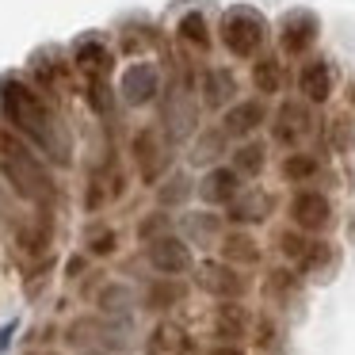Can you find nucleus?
<instances>
[{"instance_id": "20e7f679", "label": "nucleus", "mask_w": 355, "mask_h": 355, "mask_svg": "<svg viewBox=\"0 0 355 355\" xmlns=\"http://www.w3.org/2000/svg\"><path fill=\"white\" fill-rule=\"evenodd\" d=\"M271 24L263 12L248 8V4H233L218 19V42L233 62H256L260 54H268Z\"/></svg>"}, {"instance_id": "c03bdc74", "label": "nucleus", "mask_w": 355, "mask_h": 355, "mask_svg": "<svg viewBox=\"0 0 355 355\" xmlns=\"http://www.w3.org/2000/svg\"><path fill=\"white\" fill-rule=\"evenodd\" d=\"M16 332H19V317H12V321H4V324H0V355H4V352L12 347Z\"/></svg>"}, {"instance_id": "7c9ffc66", "label": "nucleus", "mask_w": 355, "mask_h": 355, "mask_svg": "<svg viewBox=\"0 0 355 355\" xmlns=\"http://www.w3.org/2000/svg\"><path fill=\"white\" fill-rule=\"evenodd\" d=\"M69 69H73V62H65L58 50H42V54L31 58V85L39 88L42 96L62 92V85H65V77H69Z\"/></svg>"}, {"instance_id": "2eb2a0df", "label": "nucleus", "mask_w": 355, "mask_h": 355, "mask_svg": "<svg viewBox=\"0 0 355 355\" xmlns=\"http://www.w3.org/2000/svg\"><path fill=\"white\" fill-rule=\"evenodd\" d=\"M225 214V225L230 230H256V225H268L271 218L279 214V195L271 187H245L230 207L222 210Z\"/></svg>"}, {"instance_id": "4c0bfd02", "label": "nucleus", "mask_w": 355, "mask_h": 355, "mask_svg": "<svg viewBox=\"0 0 355 355\" xmlns=\"http://www.w3.org/2000/svg\"><path fill=\"white\" fill-rule=\"evenodd\" d=\"M283 340H286V329H283V321H279V313H271V309L256 313V324H252V344H256V352L275 355V352H283Z\"/></svg>"}, {"instance_id": "7ed1b4c3", "label": "nucleus", "mask_w": 355, "mask_h": 355, "mask_svg": "<svg viewBox=\"0 0 355 355\" xmlns=\"http://www.w3.org/2000/svg\"><path fill=\"white\" fill-rule=\"evenodd\" d=\"M138 321H111L96 313H77L62 324V344L73 352H107V355H130L138 347Z\"/></svg>"}, {"instance_id": "5701e85b", "label": "nucleus", "mask_w": 355, "mask_h": 355, "mask_svg": "<svg viewBox=\"0 0 355 355\" xmlns=\"http://www.w3.org/2000/svg\"><path fill=\"white\" fill-rule=\"evenodd\" d=\"M230 153H233V138L222 130V123H210V126H202V130L191 138V146H187V164L207 172V168L225 164Z\"/></svg>"}, {"instance_id": "a878e982", "label": "nucleus", "mask_w": 355, "mask_h": 355, "mask_svg": "<svg viewBox=\"0 0 355 355\" xmlns=\"http://www.w3.org/2000/svg\"><path fill=\"white\" fill-rule=\"evenodd\" d=\"M73 69L85 80H111V69H115V50L103 39H77L73 42Z\"/></svg>"}, {"instance_id": "0eeeda50", "label": "nucleus", "mask_w": 355, "mask_h": 355, "mask_svg": "<svg viewBox=\"0 0 355 355\" xmlns=\"http://www.w3.org/2000/svg\"><path fill=\"white\" fill-rule=\"evenodd\" d=\"M286 225L309 233V237H324V233L336 225L332 195L321 191V187H298V191L286 199Z\"/></svg>"}, {"instance_id": "58836bf2", "label": "nucleus", "mask_w": 355, "mask_h": 355, "mask_svg": "<svg viewBox=\"0 0 355 355\" xmlns=\"http://www.w3.org/2000/svg\"><path fill=\"white\" fill-rule=\"evenodd\" d=\"M168 233H176V214H172V210H161V207L146 210V214L138 218V225H134V237H138L141 248L157 237H168Z\"/></svg>"}, {"instance_id": "4be33fe9", "label": "nucleus", "mask_w": 355, "mask_h": 355, "mask_svg": "<svg viewBox=\"0 0 355 355\" xmlns=\"http://www.w3.org/2000/svg\"><path fill=\"white\" fill-rule=\"evenodd\" d=\"M92 309L111 321H138V286L130 279H103V286L92 294Z\"/></svg>"}, {"instance_id": "a211bd4d", "label": "nucleus", "mask_w": 355, "mask_h": 355, "mask_svg": "<svg viewBox=\"0 0 355 355\" xmlns=\"http://www.w3.org/2000/svg\"><path fill=\"white\" fill-rule=\"evenodd\" d=\"M294 85H298V100H306L309 107H324V103L332 100V92H336V62L332 58H306V62L298 65V77H294Z\"/></svg>"}, {"instance_id": "393cba45", "label": "nucleus", "mask_w": 355, "mask_h": 355, "mask_svg": "<svg viewBox=\"0 0 355 355\" xmlns=\"http://www.w3.org/2000/svg\"><path fill=\"white\" fill-rule=\"evenodd\" d=\"M302 286H306V279L291 263H275V268L263 271L260 291H263V302L271 306V313H283V309H291L302 298Z\"/></svg>"}, {"instance_id": "ea45409f", "label": "nucleus", "mask_w": 355, "mask_h": 355, "mask_svg": "<svg viewBox=\"0 0 355 355\" xmlns=\"http://www.w3.org/2000/svg\"><path fill=\"white\" fill-rule=\"evenodd\" d=\"M85 103L96 119H115V103H119V88H111V80H85Z\"/></svg>"}, {"instance_id": "de8ad7c7", "label": "nucleus", "mask_w": 355, "mask_h": 355, "mask_svg": "<svg viewBox=\"0 0 355 355\" xmlns=\"http://www.w3.org/2000/svg\"><path fill=\"white\" fill-rule=\"evenodd\" d=\"M39 355H62L58 347H39Z\"/></svg>"}, {"instance_id": "dca6fc26", "label": "nucleus", "mask_w": 355, "mask_h": 355, "mask_svg": "<svg viewBox=\"0 0 355 355\" xmlns=\"http://www.w3.org/2000/svg\"><path fill=\"white\" fill-rule=\"evenodd\" d=\"M115 88L126 107H153L164 92V69L157 62H130Z\"/></svg>"}, {"instance_id": "6e6552de", "label": "nucleus", "mask_w": 355, "mask_h": 355, "mask_svg": "<svg viewBox=\"0 0 355 355\" xmlns=\"http://www.w3.org/2000/svg\"><path fill=\"white\" fill-rule=\"evenodd\" d=\"M123 195H126V172H123V164L115 161V149H107V153L88 168L80 207H85V214H103V210H107L111 202H119Z\"/></svg>"}, {"instance_id": "473e14b6", "label": "nucleus", "mask_w": 355, "mask_h": 355, "mask_svg": "<svg viewBox=\"0 0 355 355\" xmlns=\"http://www.w3.org/2000/svg\"><path fill=\"white\" fill-rule=\"evenodd\" d=\"M176 39L184 42L191 54H202L207 58L210 54V46H214V31H210V19L202 16L199 8H191V12H184V16L176 19Z\"/></svg>"}, {"instance_id": "39448f33", "label": "nucleus", "mask_w": 355, "mask_h": 355, "mask_svg": "<svg viewBox=\"0 0 355 355\" xmlns=\"http://www.w3.org/2000/svg\"><path fill=\"white\" fill-rule=\"evenodd\" d=\"M126 153H130V164H134V172H138L141 187H157L172 172V164H176V146L157 130V123L134 130Z\"/></svg>"}, {"instance_id": "f257e3e1", "label": "nucleus", "mask_w": 355, "mask_h": 355, "mask_svg": "<svg viewBox=\"0 0 355 355\" xmlns=\"http://www.w3.org/2000/svg\"><path fill=\"white\" fill-rule=\"evenodd\" d=\"M0 119H4V130L19 134L31 149H39L50 168H73L77 141H73L69 123L19 73H4L0 77Z\"/></svg>"}, {"instance_id": "b1692460", "label": "nucleus", "mask_w": 355, "mask_h": 355, "mask_svg": "<svg viewBox=\"0 0 355 355\" xmlns=\"http://www.w3.org/2000/svg\"><path fill=\"white\" fill-rule=\"evenodd\" d=\"M241 191H245V180H241L230 164H218V168H207L199 176V191H195V199H199L202 207H210V210H225Z\"/></svg>"}, {"instance_id": "c9c22d12", "label": "nucleus", "mask_w": 355, "mask_h": 355, "mask_svg": "<svg viewBox=\"0 0 355 355\" xmlns=\"http://www.w3.org/2000/svg\"><path fill=\"white\" fill-rule=\"evenodd\" d=\"M336 263H340L336 245H332L329 237H313V241H309V248H306V256H302V263L294 271H298L302 279H324Z\"/></svg>"}, {"instance_id": "f03ea898", "label": "nucleus", "mask_w": 355, "mask_h": 355, "mask_svg": "<svg viewBox=\"0 0 355 355\" xmlns=\"http://www.w3.org/2000/svg\"><path fill=\"white\" fill-rule=\"evenodd\" d=\"M0 180L12 199L31 210H54L58 202V176L39 149H31L19 134L0 130Z\"/></svg>"}, {"instance_id": "f3484780", "label": "nucleus", "mask_w": 355, "mask_h": 355, "mask_svg": "<svg viewBox=\"0 0 355 355\" xmlns=\"http://www.w3.org/2000/svg\"><path fill=\"white\" fill-rule=\"evenodd\" d=\"M237 100H241V77L233 73V65H202L199 69V103H202V111L225 115Z\"/></svg>"}, {"instance_id": "2f4dec72", "label": "nucleus", "mask_w": 355, "mask_h": 355, "mask_svg": "<svg viewBox=\"0 0 355 355\" xmlns=\"http://www.w3.org/2000/svg\"><path fill=\"white\" fill-rule=\"evenodd\" d=\"M286 58L283 54H260L252 62V73H248V80H252V92L260 96V100H275L279 92H283L286 85Z\"/></svg>"}, {"instance_id": "a19ab883", "label": "nucleus", "mask_w": 355, "mask_h": 355, "mask_svg": "<svg viewBox=\"0 0 355 355\" xmlns=\"http://www.w3.org/2000/svg\"><path fill=\"white\" fill-rule=\"evenodd\" d=\"M309 233H302V230H294V225H283V230L271 237V245H275V252H279V260L283 263H291V268H298L302 263V256H306V248H309Z\"/></svg>"}, {"instance_id": "8fccbe9b", "label": "nucleus", "mask_w": 355, "mask_h": 355, "mask_svg": "<svg viewBox=\"0 0 355 355\" xmlns=\"http://www.w3.org/2000/svg\"><path fill=\"white\" fill-rule=\"evenodd\" d=\"M24 355H39V347H31V352H24Z\"/></svg>"}, {"instance_id": "79ce46f5", "label": "nucleus", "mask_w": 355, "mask_h": 355, "mask_svg": "<svg viewBox=\"0 0 355 355\" xmlns=\"http://www.w3.org/2000/svg\"><path fill=\"white\" fill-rule=\"evenodd\" d=\"M92 256L88 252H73L69 260H65V268H62V275H65V283H80L85 275H92Z\"/></svg>"}, {"instance_id": "f704fd0d", "label": "nucleus", "mask_w": 355, "mask_h": 355, "mask_svg": "<svg viewBox=\"0 0 355 355\" xmlns=\"http://www.w3.org/2000/svg\"><path fill=\"white\" fill-rule=\"evenodd\" d=\"M164 42V35L157 31L153 24H126L119 31V54L123 58H134V62H146L149 50H157Z\"/></svg>"}, {"instance_id": "49530a36", "label": "nucleus", "mask_w": 355, "mask_h": 355, "mask_svg": "<svg viewBox=\"0 0 355 355\" xmlns=\"http://www.w3.org/2000/svg\"><path fill=\"white\" fill-rule=\"evenodd\" d=\"M347 107H352V111H355V77H352V80H347Z\"/></svg>"}, {"instance_id": "ddd939ff", "label": "nucleus", "mask_w": 355, "mask_h": 355, "mask_svg": "<svg viewBox=\"0 0 355 355\" xmlns=\"http://www.w3.org/2000/svg\"><path fill=\"white\" fill-rule=\"evenodd\" d=\"M225 214L210 207H187L184 214H176V233L195 248V252H218L225 237Z\"/></svg>"}, {"instance_id": "72a5a7b5", "label": "nucleus", "mask_w": 355, "mask_h": 355, "mask_svg": "<svg viewBox=\"0 0 355 355\" xmlns=\"http://www.w3.org/2000/svg\"><path fill=\"white\" fill-rule=\"evenodd\" d=\"M317 134H321V157H347L355 149V115H332Z\"/></svg>"}, {"instance_id": "c85d7f7f", "label": "nucleus", "mask_w": 355, "mask_h": 355, "mask_svg": "<svg viewBox=\"0 0 355 355\" xmlns=\"http://www.w3.org/2000/svg\"><path fill=\"white\" fill-rule=\"evenodd\" d=\"M279 176L283 184H291L294 191L298 187H313V180L324 176V157L321 153H309V149H294L279 161Z\"/></svg>"}, {"instance_id": "9b49d317", "label": "nucleus", "mask_w": 355, "mask_h": 355, "mask_svg": "<svg viewBox=\"0 0 355 355\" xmlns=\"http://www.w3.org/2000/svg\"><path fill=\"white\" fill-rule=\"evenodd\" d=\"M141 263H146L153 275L184 279V275H191V271H195L199 256H195V248L187 245L180 233H168V237H157V241H149V245L141 248Z\"/></svg>"}, {"instance_id": "09e8293b", "label": "nucleus", "mask_w": 355, "mask_h": 355, "mask_svg": "<svg viewBox=\"0 0 355 355\" xmlns=\"http://www.w3.org/2000/svg\"><path fill=\"white\" fill-rule=\"evenodd\" d=\"M77 355H107V352H77Z\"/></svg>"}, {"instance_id": "423d86ee", "label": "nucleus", "mask_w": 355, "mask_h": 355, "mask_svg": "<svg viewBox=\"0 0 355 355\" xmlns=\"http://www.w3.org/2000/svg\"><path fill=\"white\" fill-rule=\"evenodd\" d=\"M191 286L202 291L207 298H214V302H245L256 283H252L248 271L233 268V263L218 260V256H202L191 271Z\"/></svg>"}, {"instance_id": "412c9836", "label": "nucleus", "mask_w": 355, "mask_h": 355, "mask_svg": "<svg viewBox=\"0 0 355 355\" xmlns=\"http://www.w3.org/2000/svg\"><path fill=\"white\" fill-rule=\"evenodd\" d=\"M195 336L176 321V317H161L146 329L141 336V355H195Z\"/></svg>"}, {"instance_id": "cd10ccee", "label": "nucleus", "mask_w": 355, "mask_h": 355, "mask_svg": "<svg viewBox=\"0 0 355 355\" xmlns=\"http://www.w3.org/2000/svg\"><path fill=\"white\" fill-rule=\"evenodd\" d=\"M195 191H199V180H195L187 168H172L168 176L153 187V199H157V207H161V210H172V214L180 210V214H184L187 202L195 199Z\"/></svg>"}, {"instance_id": "37998d69", "label": "nucleus", "mask_w": 355, "mask_h": 355, "mask_svg": "<svg viewBox=\"0 0 355 355\" xmlns=\"http://www.w3.org/2000/svg\"><path fill=\"white\" fill-rule=\"evenodd\" d=\"M19 222V214H16V199H12V191L4 187V180H0V230H8L12 233V225Z\"/></svg>"}, {"instance_id": "bb28decb", "label": "nucleus", "mask_w": 355, "mask_h": 355, "mask_svg": "<svg viewBox=\"0 0 355 355\" xmlns=\"http://www.w3.org/2000/svg\"><path fill=\"white\" fill-rule=\"evenodd\" d=\"M214 256L233 263V268H241V271H256L263 263V245L252 230H225V237H222Z\"/></svg>"}, {"instance_id": "e433bc0d", "label": "nucleus", "mask_w": 355, "mask_h": 355, "mask_svg": "<svg viewBox=\"0 0 355 355\" xmlns=\"http://www.w3.org/2000/svg\"><path fill=\"white\" fill-rule=\"evenodd\" d=\"M119 245H123V237H119V230L111 222H88L85 225V248H80V252H88L92 260H111V256H119Z\"/></svg>"}, {"instance_id": "6ab92c4d", "label": "nucleus", "mask_w": 355, "mask_h": 355, "mask_svg": "<svg viewBox=\"0 0 355 355\" xmlns=\"http://www.w3.org/2000/svg\"><path fill=\"white\" fill-rule=\"evenodd\" d=\"M222 130L233 138V146L237 141H248V138H256V134L263 130V126L271 123V103L268 100H260V96H245V100H237L230 111H225L222 119Z\"/></svg>"}, {"instance_id": "f8f14e48", "label": "nucleus", "mask_w": 355, "mask_h": 355, "mask_svg": "<svg viewBox=\"0 0 355 355\" xmlns=\"http://www.w3.org/2000/svg\"><path fill=\"white\" fill-rule=\"evenodd\" d=\"M275 39H279V54L283 58H294V62L302 58V62H306V58H313V46H317V39H321V19L309 8H291L279 19Z\"/></svg>"}, {"instance_id": "4468645a", "label": "nucleus", "mask_w": 355, "mask_h": 355, "mask_svg": "<svg viewBox=\"0 0 355 355\" xmlns=\"http://www.w3.org/2000/svg\"><path fill=\"white\" fill-rule=\"evenodd\" d=\"M191 294V283L187 279H164V275H146L138 283V309L153 321L161 317H172Z\"/></svg>"}, {"instance_id": "c756f323", "label": "nucleus", "mask_w": 355, "mask_h": 355, "mask_svg": "<svg viewBox=\"0 0 355 355\" xmlns=\"http://www.w3.org/2000/svg\"><path fill=\"white\" fill-rule=\"evenodd\" d=\"M268 141L263 138H248V141H237V146H233V153H230V168L237 172L241 180H245V184H252V180H260L263 172H268Z\"/></svg>"}, {"instance_id": "a18cd8bd", "label": "nucleus", "mask_w": 355, "mask_h": 355, "mask_svg": "<svg viewBox=\"0 0 355 355\" xmlns=\"http://www.w3.org/2000/svg\"><path fill=\"white\" fill-rule=\"evenodd\" d=\"M207 355H248V352L241 344H210Z\"/></svg>"}, {"instance_id": "aec40b11", "label": "nucleus", "mask_w": 355, "mask_h": 355, "mask_svg": "<svg viewBox=\"0 0 355 355\" xmlns=\"http://www.w3.org/2000/svg\"><path fill=\"white\" fill-rule=\"evenodd\" d=\"M256 313L245 302H214L210 309V336L214 344H245L252 336Z\"/></svg>"}, {"instance_id": "1a4fd4ad", "label": "nucleus", "mask_w": 355, "mask_h": 355, "mask_svg": "<svg viewBox=\"0 0 355 355\" xmlns=\"http://www.w3.org/2000/svg\"><path fill=\"white\" fill-rule=\"evenodd\" d=\"M12 248L31 268L54 256V210H31L12 225Z\"/></svg>"}, {"instance_id": "9d476101", "label": "nucleus", "mask_w": 355, "mask_h": 355, "mask_svg": "<svg viewBox=\"0 0 355 355\" xmlns=\"http://www.w3.org/2000/svg\"><path fill=\"white\" fill-rule=\"evenodd\" d=\"M268 130H271V141H275L279 149L294 153V149H302L317 134V115L306 100H283L271 111Z\"/></svg>"}]
</instances>
